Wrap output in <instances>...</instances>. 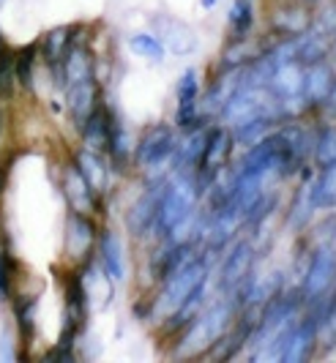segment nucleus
<instances>
[{
	"instance_id": "f257e3e1",
	"label": "nucleus",
	"mask_w": 336,
	"mask_h": 363,
	"mask_svg": "<svg viewBox=\"0 0 336 363\" xmlns=\"http://www.w3.org/2000/svg\"><path fill=\"white\" fill-rule=\"evenodd\" d=\"M203 197L197 175L189 169H172L164 186H162V202H159V218H156V235L162 240H175L178 233L194 218L197 202Z\"/></svg>"
},
{
	"instance_id": "f03ea898",
	"label": "nucleus",
	"mask_w": 336,
	"mask_h": 363,
	"mask_svg": "<svg viewBox=\"0 0 336 363\" xmlns=\"http://www.w3.org/2000/svg\"><path fill=\"white\" fill-rule=\"evenodd\" d=\"M238 311H241L238 303L230 295H222L216 303L203 306L200 314L181 330L184 333L181 336V352L194 355V352H203L208 347H213L224 336V330L235 323Z\"/></svg>"
},
{
	"instance_id": "7ed1b4c3",
	"label": "nucleus",
	"mask_w": 336,
	"mask_h": 363,
	"mask_svg": "<svg viewBox=\"0 0 336 363\" xmlns=\"http://www.w3.org/2000/svg\"><path fill=\"white\" fill-rule=\"evenodd\" d=\"M175 128L169 123H153L148 126L137 145H134V164L140 169H145L150 175V181H159V178H167V164H172V153H175Z\"/></svg>"
},
{
	"instance_id": "20e7f679",
	"label": "nucleus",
	"mask_w": 336,
	"mask_h": 363,
	"mask_svg": "<svg viewBox=\"0 0 336 363\" xmlns=\"http://www.w3.org/2000/svg\"><path fill=\"white\" fill-rule=\"evenodd\" d=\"M206 276H208V257L194 255L186 265H181L172 276L162 279V290H159V295L153 298L150 311H153V314H159L162 320H167L169 314L186 301L189 292L194 290Z\"/></svg>"
},
{
	"instance_id": "39448f33",
	"label": "nucleus",
	"mask_w": 336,
	"mask_h": 363,
	"mask_svg": "<svg viewBox=\"0 0 336 363\" xmlns=\"http://www.w3.org/2000/svg\"><path fill=\"white\" fill-rule=\"evenodd\" d=\"M254 249L249 240H233L227 255L222 259V268H219V279H216V287L222 295H230L238 309L243 306V295L249 290V281L254 276Z\"/></svg>"
},
{
	"instance_id": "423d86ee",
	"label": "nucleus",
	"mask_w": 336,
	"mask_h": 363,
	"mask_svg": "<svg viewBox=\"0 0 336 363\" xmlns=\"http://www.w3.org/2000/svg\"><path fill=\"white\" fill-rule=\"evenodd\" d=\"M336 284V246L334 243H320L318 249L309 255L306 271L301 279V301L303 306L315 303L320 298L331 295Z\"/></svg>"
},
{
	"instance_id": "0eeeda50",
	"label": "nucleus",
	"mask_w": 336,
	"mask_h": 363,
	"mask_svg": "<svg viewBox=\"0 0 336 363\" xmlns=\"http://www.w3.org/2000/svg\"><path fill=\"white\" fill-rule=\"evenodd\" d=\"M233 147H235V140H233V131L227 126H208V137H206V147H203V156H200V164H197V183H200V191L206 194V189L211 186V181L222 172L230 156H233Z\"/></svg>"
},
{
	"instance_id": "6e6552de",
	"label": "nucleus",
	"mask_w": 336,
	"mask_h": 363,
	"mask_svg": "<svg viewBox=\"0 0 336 363\" xmlns=\"http://www.w3.org/2000/svg\"><path fill=\"white\" fill-rule=\"evenodd\" d=\"M162 186H164V178L148 181L145 191L129 205V211H126V230L134 238H148L156 230L159 202H162Z\"/></svg>"
},
{
	"instance_id": "1a4fd4ad",
	"label": "nucleus",
	"mask_w": 336,
	"mask_h": 363,
	"mask_svg": "<svg viewBox=\"0 0 336 363\" xmlns=\"http://www.w3.org/2000/svg\"><path fill=\"white\" fill-rule=\"evenodd\" d=\"M175 99H178V109H175V126L189 128L200 123V72L194 66L184 69L175 85Z\"/></svg>"
},
{
	"instance_id": "9d476101",
	"label": "nucleus",
	"mask_w": 336,
	"mask_h": 363,
	"mask_svg": "<svg viewBox=\"0 0 336 363\" xmlns=\"http://www.w3.org/2000/svg\"><path fill=\"white\" fill-rule=\"evenodd\" d=\"M315 352H318V323L306 311L303 317H298V323L290 330L281 363H306L315 358Z\"/></svg>"
},
{
	"instance_id": "9b49d317",
	"label": "nucleus",
	"mask_w": 336,
	"mask_h": 363,
	"mask_svg": "<svg viewBox=\"0 0 336 363\" xmlns=\"http://www.w3.org/2000/svg\"><path fill=\"white\" fill-rule=\"evenodd\" d=\"M334 69H331V63H325V57L303 66V91H301L303 112L306 109H320L323 99L328 96L331 85H334Z\"/></svg>"
},
{
	"instance_id": "f8f14e48",
	"label": "nucleus",
	"mask_w": 336,
	"mask_h": 363,
	"mask_svg": "<svg viewBox=\"0 0 336 363\" xmlns=\"http://www.w3.org/2000/svg\"><path fill=\"white\" fill-rule=\"evenodd\" d=\"M298 175H301V186L296 189V194L290 200V208H287V227L293 233H303L309 227L312 216H315V211H318L315 197H312V175L315 172L309 167H303Z\"/></svg>"
},
{
	"instance_id": "ddd939ff",
	"label": "nucleus",
	"mask_w": 336,
	"mask_h": 363,
	"mask_svg": "<svg viewBox=\"0 0 336 363\" xmlns=\"http://www.w3.org/2000/svg\"><path fill=\"white\" fill-rule=\"evenodd\" d=\"M96 243V224L88 218V213L72 211L66 221V255L72 259H88Z\"/></svg>"
},
{
	"instance_id": "4468645a",
	"label": "nucleus",
	"mask_w": 336,
	"mask_h": 363,
	"mask_svg": "<svg viewBox=\"0 0 336 363\" xmlns=\"http://www.w3.org/2000/svg\"><path fill=\"white\" fill-rule=\"evenodd\" d=\"M66 91V107H69V115L74 121V126L79 128L88 115L94 112L101 101H99V85H96V77H88V79H79V82H72L63 88Z\"/></svg>"
},
{
	"instance_id": "2eb2a0df",
	"label": "nucleus",
	"mask_w": 336,
	"mask_h": 363,
	"mask_svg": "<svg viewBox=\"0 0 336 363\" xmlns=\"http://www.w3.org/2000/svg\"><path fill=\"white\" fill-rule=\"evenodd\" d=\"M63 194L72 205V211H79V213L99 211V191L85 181V175L79 172L77 164L66 167V172H63Z\"/></svg>"
},
{
	"instance_id": "dca6fc26",
	"label": "nucleus",
	"mask_w": 336,
	"mask_h": 363,
	"mask_svg": "<svg viewBox=\"0 0 336 363\" xmlns=\"http://www.w3.org/2000/svg\"><path fill=\"white\" fill-rule=\"evenodd\" d=\"M153 25H156V36L162 38V44L172 50V55H191L197 50V33L184 25V22H178V19H167V17H156L153 19Z\"/></svg>"
},
{
	"instance_id": "f3484780",
	"label": "nucleus",
	"mask_w": 336,
	"mask_h": 363,
	"mask_svg": "<svg viewBox=\"0 0 336 363\" xmlns=\"http://www.w3.org/2000/svg\"><path fill=\"white\" fill-rule=\"evenodd\" d=\"M99 265L101 271L110 276L112 281H123L126 279V255H123V243L112 230L99 233Z\"/></svg>"
},
{
	"instance_id": "a211bd4d",
	"label": "nucleus",
	"mask_w": 336,
	"mask_h": 363,
	"mask_svg": "<svg viewBox=\"0 0 336 363\" xmlns=\"http://www.w3.org/2000/svg\"><path fill=\"white\" fill-rule=\"evenodd\" d=\"M74 164L79 167V172L85 175V181L91 183L99 194H104L110 189V164L101 156V150L79 147L74 156Z\"/></svg>"
},
{
	"instance_id": "6ab92c4d",
	"label": "nucleus",
	"mask_w": 336,
	"mask_h": 363,
	"mask_svg": "<svg viewBox=\"0 0 336 363\" xmlns=\"http://www.w3.org/2000/svg\"><path fill=\"white\" fill-rule=\"evenodd\" d=\"M77 30L74 25H63V28H52L47 36L41 38V44H38V52L41 57L47 60V66L50 69H57L60 66V60H63V55L72 50V44L77 41Z\"/></svg>"
},
{
	"instance_id": "aec40b11",
	"label": "nucleus",
	"mask_w": 336,
	"mask_h": 363,
	"mask_svg": "<svg viewBox=\"0 0 336 363\" xmlns=\"http://www.w3.org/2000/svg\"><path fill=\"white\" fill-rule=\"evenodd\" d=\"M110 112L104 104H99V107L88 115V121L79 126L82 131V143L85 147H94V150H107V137H110Z\"/></svg>"
},
{
	"instance_id": "412c9836",
	"label": "nucleus",
	"mask_w": 336,
	"mask_h": 363,
	"mask_svg": "<svg viewBox=\"0 0 336 363\" xmlns=\"http://www.w3.org/2000/svg\"><path fill=\"white\" fill-rule=\"evenodd\" d=\"M276 123H279V118H276L274 112L254 115V118L243 121V123H238V126H233V140H235V145L249 147V145H254V143H260L268 131H274Z\"/></svg>"
},
{
	"instance_id": "4be33fe9",
	"label": "nucleus",
	"mask_w": 336,
	"mask_h": 363,
	"mask_svg": "<svg viewBox=\"0 0 336 363\" xmlns=\"http://www.w3.org/2000/svg\"><path fill=\"white\" fill-rule=\"evenodd\" d=\"M312 197L318 211H334L336 208V162L320 167L318 175H312Z\"/></svg>"
},
{
	"instance_id": "5701e85b",
	"label": "nucleus",
	"mask_w": 336,
	"mask_h": 363,
	"mask_svg": "<svg viewBox=\"0 0 336 363\" xmlns=\"http://www.w3.org/2000/svg\"><path fill=\"white\" fill-rule=\"evenodd\" d=\"M309 25H312V17L303 6H287L274 14V28L281 36H301L303 30H309Z\"/></svg>"
},
{
	"instance_id": "b1692460",
	"label": "nucleus",
	"mask_w": 336,
	"mask_h": 363,
	"mask_svg": "<svg viewBox=\"0 0 336 363\" xmlns=\"http://www.w3.org/2000/svg\"><path fill=\"white\" fill-rule=\"evenodd\" d=\"M107 153H110V162L115 164V169H126V164H129V134H126L123 123L115 118V112H110Z\"/></svg>"
},
{
	"instance_id": "393cba45",
	"label": "nucleus",
	"mask_w": 336,
	"mask_h": 363,
	"mask_svg": "<svg viewBox=\"0 0 336 363\" xmlns=\"http://www.w3.org/2000/svg\"><path fill=\"white\" fill-rule=\"evenodd\" d=\"M227 22H230L233 38L249 36V30L254 28V3H252V0H233Z\"/></svg>"
},
{
	"instance_id": "a878e982",
	"label": "nucleus",
	"mask_w": 336,
	"mask_h": 363,
	"mask_svg": "<svg viewBox=\"0 0 336 363\" xmlns=\"http://www.w3.org/2000/svg\"><path fill=\"white\" fill-rule=\"evenodd\" d=\"M129 50L140 57H145L150 63H162L164 55H167V47L162 44V38L156 33H131L129 36Z\"/></svg>"
},
{
	"instance_id": "bb28decb",
	"label": "nucleus",
	"mask_w": 336,
	"mask_h": 363,
	"mask_svg": "<svg viewBox=\"0 0 336 363\" xmlns=\"http://www.w3.org/2000/svg\"><path fill=\"white\" fill-rule=\"evenodd\" d=\"M312 162L320 167H328L336 162V128L323 126L315 131V145H312Z\"/></svg>"
},
{
	"instance_id": "cd10ccee",
	"label": "nucleus",
	"mask_w": 336,
	"mask_h": 363,
	"mask_svg": "<svg viewBox=\"0 0 336 363\" xmlns=\"http://www.w3.org/2000/svg\"><path fill=\"white\" fill-rule=\"evenodd\" d=\"M38 60V44H28L22 50H14V74H17V85L22 88H33V69Z\"/></svg>"
},
{
	"instance_id": "c85d7f7f",
	"label": "nucleus",
	"mask_w": 336,
	"mask_h": 363,
	"mask_svg": "<svg viewBox=\"0 0 336 363\" xmlns=\"http://www.w3.org/2000/svg\"><path fill=\"white\" fill-rule=\"evenodd\" d=\"M36 311H38V298H19L17 303H14V317H17V325H19V333H22V339L25 342H30L33 339V333H36Z\"/></svg>"
},
{
	"instance_id": "c756f323",
	"label": "nucleus",
	"mask_w": 336,
	"mask_h": 363,
	"mask_svg": "<svg viewBox=\"0 0 336 363\" xmlns=\"http://www.w3.org/2000/svg\"><path fill=\"white\" fill-rule=\"evenodd\" d=\"M17 85V74H14V50L0 47V99H9Z\"/></svg>"
},
{
	"instance_id": "7c9ffc66",
	"label": "nucleus",
	"mask_w": 336,
	"mask_h": 363,
	"mask_svg": "<svg viewBox=\"0 0 336 363\" xmlns=\"http://www.w3.org/2000/svg\"><path fill=\"white\" fill-rule=\"evenodd\" d=\"M11 257L6 252H0V301L11 298Z\"/></svg>"
},
{
	"instance_id": "2f4dec72",
	"label": "nucleus",
	"mask_w": 336,
	"mask_h": 363,
	"mask_svg": "<svg viewBox=\"0 0 336 363\" xmlns=\"http://www.w3.org/2000/svg\"><path fill=\"white\" fill-rule=\"evenodd\" d=\"M14 358H17V355H14V342H11L9 330H3V333H0V363L14 361Z\"/></svg>"
},
{
	"instance_id": "473e14b6",
	"label": "nucleus",
	"mask_w": 336,
	"mask_h": 363,
	"mask_svg": "<svg viewBox=\"0 0 336 363\" xmlns=\"http://www.w3.org/2000/svg\"><path fill=\"white\" fill-rule=\"evenodd\" d=\"M320 109L325 112V118H336V77H334V85H331V91H328V96L323 99V104H320Z\"/></svg>"
},
{
	"instance_id": "72a5a7b5",
	"label": "nucleus",
	"mask_w": 336,
	"mask_h": 363,
	"mask_svg": "<svg viewBox=\"0 0 336 363\" xmlns=\"http://www.w3.org/2000/svg\"><path fill=\"white\" fill-rule=\"evenodd\" d=\"M200 3H203V9H213L219 0H200Z\"/></svg>"
},
{
	"instance_id": "f704fd0d",
	"label": "nucleus",
	"mask_w": 336,
	"mask_h": 363,
	"mask_svg": "<svg viewBox=\"0 0 336 363\" xmlns=\"http://www.w3.org/2000/svg\"><path fill=\"white\" fill-rule=\"evenodd\" d=\"M3 183H6V169H0V194H3Z\"/></svg>"
},
{
	"instance_id": "c9c22d12",
	"label": "nucleus",
	"mask_w": 336,
	"mask_h": 363,
	"mask_svg": "<svg viewBox=\"0 0 336 363\" xmlns=\"http://www.w3.org/2000/svg\"><path fill=\"white\" fill-rule=\"evenodd\" d=\"M331 55L336 57V30H334V44H331Z\"/></svg>"
},
{
	"instance_id": "e433bc0d",
	"label": "nucleus",
	"mask_w": 336,
	"mask_h": 363,
	"mask_svg": "<svg viewBox=\"0 0 336 363\" xmlns=\"http://www.w3.org/2000/svg\"><path fill=\"white\" fill-rule=\"evenodd\" d=\"M0 131H3V109H0Z\"/></svg>"
},
{
	"instance_id": "4c0bfd02",
	"label": "nucleus",
	"mask_w": 336,
	"mask_h": 363,
	"mask_svg": "<svg viewBox=\"0 0 336 363\" xmlns=\"http://www.w3.org/2000/svg\"><path fill=\"white\" fill-rule=\"evenodd\" d=\"M334 246H336V230H334Z\"/></svg>"
},
{
	"instance_id": "58836bf2",
	"label": "nucleus",
	"mask_w": 336,
	"mask_h": 363,
	"mask_svg": "<svg viewBox=\"0 0 336 363\" xmlns=\"http://www.w3.org/2000/svg\"><path fill=\"white\" fill-rule=\"evenodd\" d=\"M0 47H3V41H0Z\"/></svg>"
}]
</instances>
